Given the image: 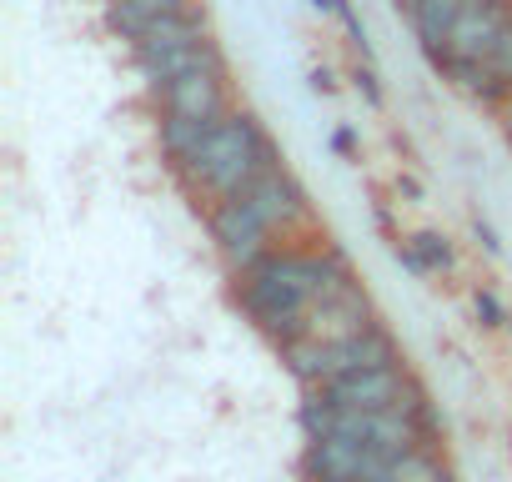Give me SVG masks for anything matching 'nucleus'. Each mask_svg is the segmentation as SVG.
Returning <instances> with one entry per match:
<instances>
[{
  "label": "nucleus",
  "instance_id": "obj_1",
  "mask_svg": "<svg viewBox=\"0 0 512 482\" xmlns=\"http://www.w3.org/2000/svg\"><path fill=\"white\" fill-rule=\"evenodd\" d=\"M352 277L347 262L337 252H272L262 257L246 277H241V307L251 312V322L267 337H277L282 347L307 337V317L312 307L342 282Z\"/></svg>",
  "mask_w": 512,
  "mask_h": 482
},
{
  "label": "nucleus",
  "instance_id": "obj_2",
  "mask_svg": "<svg viewBox=\"0 0 512 482\" xmlns=\"http://www.w3.org/2000/svg\"><path fill=\"white\" fill-rule=\"evenodd\" d=\"M272 161H277V156H272L262 126L241 111V116H221V121L211 126V136H206V146H201V161L191 166V181L206 186L211 196H241Z\"/></svg>",
  "mask_w": 512,
  "mask_h": 482
},
{
  "label": "nucleus",
  "instance_id": "obj_3",
  "mask_svg": "<svg viewBox=\"0 0 512 482\" xmlns=\"http://www.w3.org/2000/svg\"><path fill=\"white\" fill-rule=\"evenodd\" d=\"M206 61H216V46L196 16H171V21L151 26L146 36H136V66L146 71V81L156 91L171 86L176 76L206 66Z\"/></svg>",
  "mask_w": 512,
  "mask_h": 482
},
{
  "label": "nucleus",
  "instance_id": "obj_4",
  "mask_svg": "<svg viewBox=\"0 0 512 482\" xmlns=\"http://www.w3.org/2000/svg\"><path fill=\"white\" fill-rule=\"evenodd\" d=\"M211 236L226 257V267L236 277H246L262 257H272V226L256 216V206L246 196H221L211 211Z\"/></svg>",
  "mask_w": 512,
  "mask_h": 482
},
{
  "label": "nucleus",
  "instance_id": "obj_5",
  "mask_svg": "<svg viewBox=\"0 0 512 482\" xmlns=\"http://www.w3.org/2000/svg\"><path fill=\"white\" fill-rule=\"evenodd\" d=\"M367 327H377V322H372V302H367V292H362L352 277H342V282L312 307V317H307V337H312V342H347V337H357V332H367Z\"/></svg>",
  "mask_w": 512,
  "mask_h": 482
},
{
  "label": "nucleus",
  "instance_id": "obj_6",
  "mask_svg": "<svg viewBox=\"0 0 512 482\" xmlns=\"http://www.w3.org/2000/svg\"><path fill=\"white\" fill-rule=\"evenodd\" d=\"M166 91V111L171 116H186V121H206L216 126L226 116V76H221V61H206L186 76H176Z\"/></svg>",
  "mask_w": 512,
  "mask_h": 482
},
{
  "label": "nucleus",
  "instance_id": "obj_7",
  "mask_svg": "<svg viewBox=\"0 0 512 482\" xmlns=\"http://www.w3.org/2000/svg\"><path fill=\"white\" fill-rule=\"evenodd\" d=\"M251 206H256V216H262L272 231H292L302 216H307V196H302V186L272 161L262 176H256L246 191H241Z\"/></svg>",
  "mask_w": 512,
  "mask_h": 482
},
{
  "label": "nucleus",
  "instance_id": "obj_8",
  "mask_svg": "<svg viewBox=\"0 0 512 482\" xmlns=\"http://www.w3.org/2000/svg\"><path fill=\"white\" fill-rule=\"evenodd\" d=\"M462 6H467V0H412V6H407V11H412V31H417V41H422V51H427L432 61L447 51Z\"/></svg>",
  "mask_w": 512,
  "mask_h": 482
},
{
  "label": "nucleus",
  "instance_id": "obj_9",
  "mask_svg": "<svg viewBox=\"0 0 512 482\" xmlns=\"http://www.w3.org/2000/svg\"><path fill=\"white\" fill-rule=\"evenodd\" d=\"M171 16H191V0H111V26L126 41L146 36L151 26H161Z\"/></svg>",
  "mask_w": 512,
  "mask_h": 482
},
{
  "label": "nucleus",
  "instance_id": "obj_10",
  "mask_svg": "<svg viewBox=\"0 0 512 482\" xmlns=\"http://www.w3.org/2000/svg\"><path fill=\"white\" fill-rule=\"evenodd\" d=\"M206 136H211L206 121H186V116H166V121H161V146H166V156H171L186 176H191V166L201 161Z\"/></svg>",
  "mask_w": 512,
  "mask_h": 482
},
{
  "label": "nucleus",
  "instance_id": "obj_11",
  "mask_svg": "<svg viewBox=\"0 0 512 482\" xmlns=\"http://www.w3.org/2000/svg\"><path fill=\"white\" fill-rule=\"evenodd\" d=\"M402 257H407L412 272H447L452 267V247H447V236H437V231H417L402 247Z\"/></svg>",
  "mask_w": 512,
  "mask_h": 482
},
{
  "label": "nucleus",
  "instance_id": "obj_12",
  "mask_svg": "<svg viewBox=\"0 0 512 482\" xmlns=\"http://www.w3.org/2000/svg\"><path fill=\"white\" fill-rule=\"evenodd\" d=\"M387 477H392V482H452L447 467H442L427 447H412L407 457H397V462L387 467Z\"/></svg>",
  "mask_w": 512,
  "mask_h": 482
},
{
  "label": "nucleus",
  "instance_id": "obj_13",
  "mask_svg": "<svg viewBox=\"0 0 512 482\" xmlns=\"http://www.w3.org/2000/svg\"><path fill=\"white\" fill-rule=\"evenodd\" d=\"M472 307H477V322H482V327H497V322H502V307H497V297L477 292V302H472Z\"/></svg>",
  "mask_w": 512,
  "mask_h": 482
},
{
  "label": "nucleus",
  "instance_id": "obj_14",
  "mask_svg": "<svg viewBox=\"0 0 512 482\" xmlns=\"http://www.w3.org/2000/svg\"><path fill=\"white\" fill-rule=\"evenodd\" d=\"M502 121H507V136H512V101H507V111H502Z\"/></svg>",
  "mask_w": 512,
  "mask_h": 482
},
{
  "label": "nucleus",
  "instance_id": "obj_15",
  "mask_svg": "<svg viewBox=\"0 0 512 482\" xmlns=\"http://www.w3.org/2000/svg\"><path fill=\"white\" fill-rule=\"evenodd\" d=\"M507 11H512V0H507Z\"/></svg>",
  "mask_w": 512,
  "mask_h": 482
},
{
  "label": "nucleus",
  "instance_id": "obj_16",
  "mask_svg": "<svg viewBox=\"0 0 512 482\" xmlns=\"http://www.w3.org/2000/svg\"><path fill=\"white\" fill-rule=\"evenodd\" d=\"M407 6H412V0H407Z\"/></svg>",
  "mask_w": 512,
  "mask_h": 482
}]
</instances>
